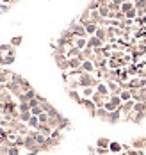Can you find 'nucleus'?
Returning <instances> with one entry per match:
<instances>
[{"label":"nucleus","mask_w":146,"mask_h":155,"mask_svg":"<svg viewBox=\"0 0 146 155\" xmlns=\"http://www.w3.org/2000/svg\"><path fill=\"white\" fill-rule=\"evenodd\" d=\"M5 155H20V150H18V146H16V144L9 146V148H7V152H5Z\"/></svg>","instance_id":"nucleus-1"},{"label":"nucleus","mask_w":146,"mask_h":155,"mask_svg":"<svg viewBox=\"0 0 146 155\" xmlns=\"http://www.w3.org/2000/svg\"><path fill=\"white\" fill-rule=\"evenodd\" d=\"M18 110H20V112H29V110H31V107H29V102H20Z\"/></svg>","instance_id":"nucleus-2"},{"label":"nucleus","mask_w":146,"mask_h":155,"mask_svg":"<svg viewBox=\"0 0 146 155\" xmlns=\"http://www.w3.org/2000/svg\"><path fill=\"white\" fill-rule=\"evenodd\" d=\"M13 48L11 43H7V45H0V55H5V54H9V50Z\"/></svg>","instance_id":"nucleus-3"},{"label":"nucleus","mask_w":146,"mask_h":155,"mask_svg":"<svg viewBox=\"0 0 146 155\" xmlns=\"http://www.w3.org/2000/svg\"><path fill=\"white\" fill-rule=\"evenodd\" d=\"M4 57V64L2 66H7V64H13L15 62V55H2Z\"/></svg>","instance_id":"nucleus-4"},{"label":"nucleus","mask_w":146,"mask_h":155,"mask_svg":"<svg viewBox=\"0 0 146 155\" xmlns=\"http://www.w3.org/2000/svg\"><path fill=\"white\" fill-rule=\"evenodd\" d=\"M29 127H32V128H37V127H39L37 116H31V120H29Z\"/></svg>","instance_id":"nucleus-5"},{"label":"nucleus","mask_w":146,"mask_h":155,"mask_svg":"<svg viewBox=\"0 0 146 155\" xmlns=\"http://www.w3.org/2000/svg\"><path fill=\"white\" fill-rule=\"evenodd\" d=\"M21 41H23V39H21V36H15V38L11 39V45L16 48V47H20V45H21Z\"/></svg>","instance_id":"nucleus-6"},{"label":"nucleus","mask_w":146,"mask_h":155,"mask_svg":"<svg viewBox=\"0 0 146 155\" xmlns=\"http://www.w3.org/2000/svg\"><path fill=\"white\" fill-rule=\"evenodd\" d=\"M31 116H32V114H31V110H29V112H20V116H18V118H20L21 121H29V120H31Z\"/></svg>","instance_id":"nucleus-7"},{"label":"nucleus","mask_w":146,"mask_h":155,"mask_svg":"<svg viewBox=\"0 0 146 155\" xmlns=\"http://www.w3.org/2000/svg\"><path fill=\"white\" fill-rule=\"evenodd\" d=\"M100 45H102V41L98 38H91L89 39V47H100Z\"/></svg>","instance_id":"nucleus-8"},{"label":"nucleus","mask_w":146,"mask_h":155,"mask_svg":"<svg viewBox=\"0 0 146 155\" xmlns=\"http://www.w3.org/2000/svg\"><path fill=\"white\" fill-rule=\"evenodd\" d=\"M82 70H86V71H91V70H93V64H91L89 61H84V62H82Z\"/></svg>","instance_id":"nucleus-9"},{"label":"nucleus","mask_w":146,"mask_h":155,"mask_svg":"<svg viewBox=\"0 0 146 155\" xmlns=\"http://www.w3.org/2000/svg\"><path fill=\"white\" fill-rule=\"evenodd\" d=\"M111 150H112L114 153H116V152H119V150H121V146H119L118 143H112V144H111Z\"/></svg>","instance_id":"nucleus-10"},{"label":"nucleus","mask_w":146,"mask_h":155,"mask_svg":"<svg viewBox=\"0 0 146 155\" xmlns=\"http://www.w3.org/2000/svg\"><path fill=\"white\" fill-rule=\"evenodd\" d=\"M9 11V4H0V13H7Z\"/></svg>","instance_id":"nucleus-11"},{"label":"nucleus","mask_w":146,"mask_h":155,"mask_svg":"<svg viewBox=\"0 0 146 155\" xmlns=\"http://www.w3.org/2000/svg\"><path fill=\"white\" fill-rule=\"evenodd\" d=\"M84 45H86V41H84L82 38H79V39H77V47H79V50H80V48L84 47Z\"/></svg>","instance_id":"nucleus-12"},{"label":"nucleus","mask_w":146,"mask_h":155,"mask_svg":"<svg viewBox=\"0 0 146 155\" xmlns=\"http://www.w3.org/2000/svg\"><path fill=\"white\" fill-rule=\"evenodd\" d=\"M128 98H130L128 91H123V93H121V100H128Z\"/></svg>","instance_id":"nucleus-13"},{"label":"nucleus","mask_w":146,"mask_h":155,"mask_svg":"<svg viewBox=\"0 0 146 155\" xmlns=\"http://www.w3.org/2000/svg\"><path fill=\"white\" fill-rule=\"evenodd\" d=\"M98 144L103 148V146H107V144H109V141H107V139H100V141H98Z\"/></svg>","instance_id":"nucleus-14"},{"label":"nucleus","mask_w":146,"mask_h":155,"mask_svg":"<svg viewBox=\"0 0 146 155\" xmlns=\"http://www.w3.org/2000/svg\"><path fill=\"white\" fill-rule=\"evenodd\" d=\"M130 155H141V153H139V152H132Z\"/></svg>","instance_id":"nucleus-15"},{"label":"nucleus","mask_w":146,"mask_h":155,"mask_svg":"<svg viewBox=\"0 0 146 155\" xmlns=\"http://www.w3.org/2000/svg\"><path fill=\"white\" fill-rule=\"evenodd\" d=\"M15 2H18V0H9V5H11V4H15Z\"/></svg>","instance_id":"nucleus-16"}]
</instances>
